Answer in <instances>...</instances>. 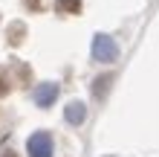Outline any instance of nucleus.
Returning a JSON list of instances; mask_svg holds the SVG:
<instances>
[{"label":"nucleus","instance_id":"1","mask_svg":"<svg viewBox=\"0 0 159 157\" xmlns=\"http://www.w3.org/2000/svg\"><path fill=\"white\" fill-rule=\"evenodd\" d=\"M93 58L101 64H113L119 58V44L110 35H96L93 38Z\"/></svg>","mask_w":159,"mask_h":157},{"label":"nucleus","instance_id":"2","mask_svg":"<svg viewBox=\"0 0 159 157\" xmlns=\"http://www.w3.org/2000/svg\"><path fill=\"white\" fill-rule=\"evenodd\" d=\"M26 151H29V157H52V137L46 131H35L26 140Z\"/></svg>","mask_w":159,"mask_h":157},{"label":"nucleus","instance_id":"3","mask_svg":"<svg viewBox=\"0 0 159 157\" xmlns=\"http://www.w3.org/2000/svg\"><path fill=\"white\" fill-rule=\"evenodd\" d=\"M58 93H61V87L55 85V81H43V85L35 87L32 96H35V105H38V108H49L55 99H58Z\"/></svg>","mask_w":159,"mask_h":157},{"label":"nucleus","instance_id":"4","mask_svg":"<svg viewBox=\"0 0 159 157\" xmlns=\"http://www.w3.org/2000/svg\"><path fill=\"white\" fill-rule=\"evenodd\" d=\"M64 116H67L70 125H81L84 116H87V108H84V102H70L67 108H64Z\"/></svg>","mask_w":159,"mask_h":157},{"label":"nucleus","instance_id":"5","mask_svg":"<svg viewBox=\"0 0 159 157\" xmlns=\"http://www.w3.org/2000/svg\"><path fill=\"white\" fill-rule=\"evenodd\" d=\"M6 38H9V44L12 47H17L23 38H26V26L20 23V21H15V23H9V29H6Z\"/></svg>","mask_w":159,"mask_h":157},{"label":"nucleus","instance_id":"6","mask_svg":"<svg viewBox=\"0 0 159 157\" xmlns=\"http://www.w3.org/2000/svg\"><path fill=\"white\" fill-rule=\"evenodd\" d=\"M55 9L61 15H78L81 12V0H55Z\"/></svg>","mask_w":159,"mask_h":157},{"label":"nucleus","instance_id":"7","mask_svg":"<svg viewBox=\"0 0 159 157\" xmlns=\"http://www.w3.org/2000/svg\"><path fill=\"white\" fill-rule=\"evenodd\" d=\"M110 81H113V76H101L93 81V96L96 99H104L107 96V90H110Z\"/></svg>","mask_w":159,"mask_h":157},{"label":"nucleus","instance_id":"8","mask_svg":"<svg viewBox=\"0 0 159 157\" xmlns=\"http://www.w3.org/2000/svg\"><path fill=\"white\" fill-rule=\"evenodd\" d=\"M9 93V79H6V70H0V96Z\"/></svg>","mask_w":159,"mask_h":157},{"label":"nucleus","instance_id":"9","mask_svg":"<svg viewBox=\"0 0 159 157\" xmlns=\"http://www.w3.org/2000/svg\"><path fill=\"white\" fill-rule=\"evenodd\" d=\"M23 3H26V6H29V9H32V12H35V9H41V0H23Z\"/></svg>","mask_w":159,"mask_h":157},{"label":"nucleus","instance_id":"10","mask_svg":"<svg viewBox=\"0 0 159 157\" xmlns=\"http://www.w3.org/2000/svg\"><path fill=\"white\" fill-rule=\"evenodd\" d=\"M0 157H17L15 151H3V154H0Z\"/></svg>","mask_w":159,"mask_h":157}]
</instances>
